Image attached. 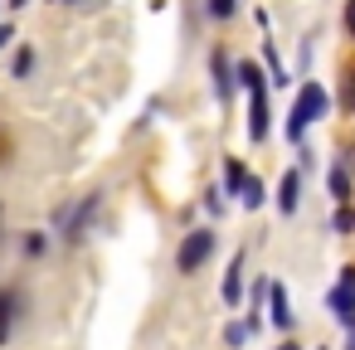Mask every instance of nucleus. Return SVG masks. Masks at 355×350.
Wrapping results in <instances>:
<instances>
[{
    "label": "nucleus",
    "instance_id": "20e7f679",
    "mask_svg": "<svg viewBox=\"0 0 355 350\" xmlns=\"http://www.w3.org/2000/svg\"><path fill=\"white\" fill-rule=\"evenodd\" d=\"M326 306L336 311V321H340V326H355V263H350V268H340V282L326 292Z\"/></svg>",
    "mask_w": 355,
    "mask_h": 350
},
{
    "label": "nucleus",
    "instance_id": "39448f33",
    "mask_svg": "<svg viewBox=\"0 0 355 350\" xmlns=\"http://www.w3.org/2000/svg\"><path fill=\"white\" fill-rule=\"evenodd\" d=\"M20 306H25L20 287H0V345L10 340V331H15V321H20Z\"/></svg>",
    "mask_w": 355,
    "mask_h": 350
},
{
    "label": "nucleus",
    "instance_id": "5701e85b",
    "mask_svg": "<svg viewBox=\"0 0 355 350\" xmlns=\"http://www.w3.org/2000/svg\"><path fill=\"white\" fill-rule=\"evenodd\" d=\"M10 44V25H0V49H6Z\"/></svg>",
    "mask_w": 355,
    "mask_h": 350
},
{
    "label": "nucleus",
    "instance_id": "f8f14e48",
    "mask_svg": "<svg viewBox=\"0 0 355 350\" xmlns=\"http://www.w3.org/2000/svg\"><path fill=\"white\" fill-rule=\"evenodd\" d=\"M239 200H243V204H248V209H258V204H263V200H268V195H263V180H258V175H253V170H248V180H243V190H239Z\"/></svg>",
    "mask_w": 355,
    "mask_h": 350
},
{
    "label": "nucleus",
    "instance_id": "f257e3e1",
    "mask_svg": "<svg viewBox=\"0 0 355 350\" xmlns=\"http://www.w3.org/2000/svg\"><path fill=\"white\" fill-rule=\"evenodd\" d=\"M331 107H336V98L326 93V83H302V93H297V103H292V112H287V141H297V146H302L306 127H311V122H321Z\"/></svg>",
    "mask_w": 355,
    "mask_h": 350
},
{
    "label": "nucleus",
    "instance_id": "6ab92c4d",
    "mask_svg": "<svg viewBox=\"0 0 355 350\" xmlns=\"http://www.w3.org/2000/svg\"><path fill=\"white\" fill-rule=\"evenodd\" d=\"M340 107H345V112H355V69L345 73V88H340Z\"/></svg>",
    "mask_w": 355,
    "mask_h": 350
},
{
    "label": "nucleus",
    "instance_id": "b1692460",
    "mask_svg": "<svg viewBox=\"0 0 355 350\" xmlns=\"http://www.w3.org/2000/svg\"><path fill=\"white\" fill-rule=\"evenodd\" d=\"M277 350H302V345H297V340H282V345H277Z\"/></svg>",
    "mask_w": 355,
    "mask_h": 350
},
{
    "label": "nucleus",
    "instance_id": "412c9836",
    "mask_svg": "<svg viewBox=\"0 0 355 350\" xmlns=\"http://www.w3.org/2000/svg\"><path fill=\"white\" fill-rule=\"evenodd\" d=\"M205 209H209V214H224V200H219V190H209V195H205Z\"/></svg>",
    "mask_w": 355,
    "mask_h": 350
},
{
    "label": "nucleus",
    "instance_id": "aec40b11",
    "mask_svg": "<svg viewBox=\"0 0 355 350\" xmlns=\"http://www.w3.org/2000/svg\"><path fill=\"white\" fill-rule=\"evenodd\" d=\"M44 248H49V238H44V234H30V238H25V253H30V258H40Z\"/></svg>",
    "mask_w": 355,
    "mask_h": 350
},
{
    "label": "nucleus",
    "instance_id": "2eb2a0df",
    "mask_svg": "<svg viewBox=\"0 0 355 350\" xmlns=\"http://www.w3.org/2000/svg\"><path fill=\"white\" fill-rule=\"evenodd\" d=\"M263 54H268V69H272V78H268V83H277V88H287V69H282V59H277V49L268 44Z\"/></svg>",
    "mask_w": 355,
    "mask_h": 350
},
{
    "label": "nucleus",
    "instance_id": "a878e982",
    "mask_svg": "<svg viewBox=\"0 0 355 350\" xmlns=\"http://www.w3.org/2000/svg\"><path fill=\"white\" fill-rule=\"evenodd\" d=\"M69 6H73V0H69Z\"/></svg>",
    "mask_w": 355,
    "mask_h": 350
},
{
    "label": "nucleus",
    "instance_id": "4be33fe9",
    "mask_svg": "<svg viewBox=\"0 0 355 350\" xmlns=\"http://www.w3.org/2000/svg\"><path fill=\"white\" fill-rule=\"evenodd\" d=\"M345 35L355 40V0H345Z\"/></svg>",
    "mask_w": 355,
    "mask_h": 350
},
{
    "label": "nucleus",
    "instance_id": "f3484780",
    "mask_svg": "<svg viewBox=\"0 0 355 350\" xmlns=\"http://www.w3.org/2000/svg\"><path fill=\"white\" fill-rule=\"evenodd\" d=\"M331 229H336V234H350V229H355V209H345V204H340V209H336V219H331Z\"/></svg>",
    "mask_w": 355,
    "mask_h": 350
},
{
    "label": "nucleus",
    "instance_id": "9b49d317",
    "mask_svg": "<svg viewBox=\"0 0 355 350\" xmlns=\"http://www.w3.org/2000/svg\"><path fill=\"white\" fill-rule=\"evenodd\" d=\"M326 180H331V200H336V204H345V200H350V175H345L340 166H331V170H326Z\"/></svg>",
    "mask_w": 355,
    "mask_h": 350
},
{
    "label": "nucleus",
    "instance_id": "a211bd4d",
    "mask_svg": "<svg viewBox=\"0 0 355 350\" xmlns=\"http://www.w3.org/2000/svg\"><path fill=\"white\" fill-rule=\"evenodd\" d=\"M224 340H229V345H248V321H234V326L224 331Z\"/></svg>",
    "mask_w": 355,
    "mask_h": 350
},
{
    "label": "nucleus",
    "instance_id": "7ed1b4c3",
    "mask_svg": "<svg viewBox=\"0 0 355 350\" xmlns=\"http://www.w3.org/2000/svg\"><path fill=\"white\" fill-rule=\"evenodd\" d=\"M98 209H103V195H83V200H78V209H73V204H64V209H59V234H64L69 243L88 238V224L98 219Z\"/></svg>",
    "mask_w": 355,
    "mask_h": 350
},
{
    "label": "nucleus",
    "instance_id": "0eeeda50",
    "mask_svg": "<svg viewBox=\"0 0 355 350\" xmlns=\"http://www.w3.org/2000/svg\"><path fill=\"white\" fill-rule=\"evenodd\" d=\"M297 204H302V170H287L277 180V209L282 214H297Z\"/></svg>",
    "mask_w": 355,
    "mask_h": 350
},
{
    "label": "nucleus",
    "instance_id": "6e6552de",
    "mask_svg": "<svg viewBox=\"0 0 355 350\" xmlns=\"http://www.w3.org/2000/svg\"><path fill=\"white\" fill-rule=\"evenodd\" d=\"M248 137L253 141L268 137V93H248Z\"/></svg>",
    "mask_w": 355,
    "mask_h": 350
},
{
    "label": "nucleus",
    "instance_id": "f03ea898",
    "mask_svg": "<svg viewBox=\"0 0 355 350\" xmlns=\"http://www.w3.org/2000/svg\"><path fill=\"white\" fill-rule=\"evenodd\" d=\"M214 229H190L185 238H180V248H175V268L180 272H200L209 258H214Z\"/></svg>",
    "mask_w": 355,
    "mask_h": 350
},
{
    "label": "nucleus",
    "instance_id": "1a4fd4ad",
    "mask_svg": "<svg viewBox=\"0 0 355 350\" xmlns=\"http://www.w3.org/2000/svg\"><path fill=\"white\" fill-rule=\"evenodd\" d=\"M243 263H248V253H234V263H229V272H224V301H229V306L243 301Z\"/></svg>",
    "mask_w": 355,
    "mask_h": 350
},
{
    "label": "nucleus",
    "instance_id": "ddd939ff",
    "mask_svg": "<svg viewBox=\"0 0 355 350\" xmlns=\"http://www.w3.org/2000/svg\"><path fill=\"white\" fill-rule=\"evenodd\" d=\"M243 180H248L243 161H229V166H224V185H229V195H239V190H243Z\"/></svg>",
    "mask_w": 355,
    "mask_h": 350
},
{
    "label": "nucleus",
    "instance_id": "dca6fc26",
    "mask_svg": "<svg viewBox=\"0 0 355 350\" xmlns=\"http://www.w3.org/2000/svg\"><path fill=\"white\" fill-rule=\"evenodd\" d=\"M35 73V49H20L15 54V78H30Z\"/></svg>",
    "mask_w": 355,
    "mask_h": 350
},
{
    "label": "nucleus",
    "instance_id": "393cba45",
    "mask_svg": "<svg viewBox=\"0 0 355 350\" xmlns=\"http://www.w3.org/2000/svg\"><path fill=\"white\" fill-rule=\"evenodd\" d=\"M350 350H355V326H350Z\"/></svg>",
    "mask_w": 355,
    "mask_h": 350
},
{
    "label": "nucleus",
    "instance_id": "4468645a",
    "mask_svg": "<svg viewBox=\"0 0 355 350\" xmlns=\"http://www.w3.org/2000/svg\"><path fill=\"white\" fill-rule=\"evenodd\" d=\"M234 10H239V0H205V15L209 20H229Z\"/></svg>",
    "mask_w": 355,
    "mask_h": 350
},
{
    "label": "nucleus",
    "instance_id": "9d476101",
    "mask_svg": "<svg viewBox=\"0 0 355 350\" xmlns=\"http://www.w3.org/2000/svg\"><path fill=\"white\" fill-rule=\"evenodd\" d=\"M268 301H272V326L292 331V297H287V287H268Z\"/></svg>",
    "mask_w": 355,
    "mask_h": 350
},
{
    "label": "nucleus",
    "instance_id": "423d86ee",
    "mask_svg": "<svg viewBox=\"0 0 355 350\" xmlns=\"http://www.w3.org/2000/svg\"><path fill=\"white\" fill-rule=\"evenodd\" d=\"M209 73H214V98H219V103H229V98H234V64H229V54H224V49H214V54H209Z\"/></svg>",
    "mask_w": 355,
    "mask_h": 350
}]
</instances>
